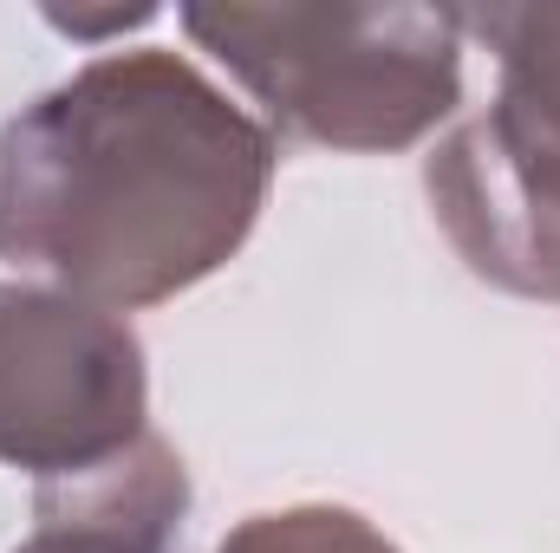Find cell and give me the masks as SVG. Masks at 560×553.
Segmentation results:
<instances>
[{
  "label": "cell",
  "instance_id": "6da1fadb",
  "mask_svg": "<svg viewBox=\"0 0 560 553\" xmlns=\"http://www.w3.org/2000/svg\"><path fill=\"white\" fill-rule=\"evenodd\" d=\"M268 131L176 52H112L0 125V261L125 313L222 268L261 215Z\"/></svg>",
  "mask_w": 560,
  "mask_h": 553
},
{
  "label": "cell",
  "instance_id": "7a4b0ae2",
  "mask_svg": "<svg viewBox=\"0 0 560 553\" xmlns=\"http://www.w3.org/2000/svg\"><path fill=\"white\" fill-rule=\"evenodd\" d=\"M183 26L229 59L287 138L398 150L456 105L463 13L436 7H196Z\"/></svg>",
  "mask_w": 560,
  "mask_h": 553
},
{
  "label": "cell",
  "instance_id": "3957f363",
  "mask_svg": "<svg viewBox=\"0 0 560 553\" xmlns=\"http://www.w3.org/2000/svg\"><path fill=\"white\" fill-rule=\"evenodd\" d=\"M143 436L131 326L52 286H0V462L39 482L98 469Z\"/></svg>",
  "mask_w": 560,
  "mask_h": 553
},
{
  "label": "cell",
  "instance_id": "277c9868",
  "mask_svg": "<svg viewBox=\"0 0 560 553\" xmlns=\"http://www.w3.org/2000/svg\"><path fill=\"white\" fill-rule=\"evenodd\" d=\"M430 202L456 255L495 286L560 299V189L502 163L495 138L469 118L430 156Z\"/></svg>",
  "mask_w": 560,
  "mask_h": 553
},
{
  "label": "cell",
  "instance_id": "5b68a950",
  "mask_svg": "<svg viewBox=\"0 0 560 553\" xmlns=\"http://www.w3.org/2000/svg\"><path fill=\"white\" fill-rule=\"evenodd\" d=\"M183 508V462L143 430L125 456L39 482V528L20 553H170Z\"/></svg>",
  "mask_w": 560,
  "mask_h": 553
},
{
  "label": "cell",
  "instance_id": "8992f818",
  "mask_svg": "<svg viewBox=\"0 0 560 553\" xmlns=\"http://www.w3.org/2000/svg\"><path fill=\"white\" fill-rule=\"evenodd\" d=\"M222 553H398V548L346 508H287V515L242 521L222 541Z\"/></svg>",
  "mask_w": 560,
  "mask_h": 553
}]
</instances>
